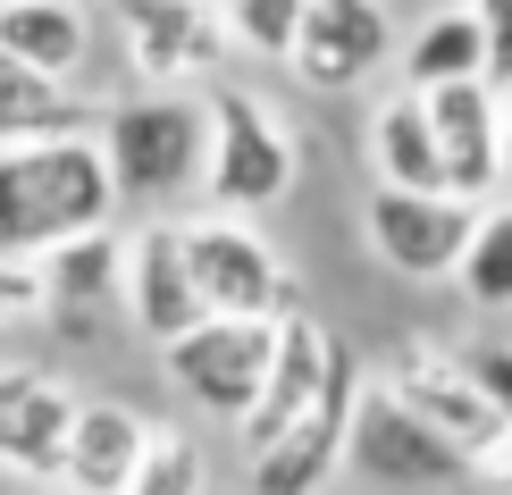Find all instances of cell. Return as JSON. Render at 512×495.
I'll return each mask as SVG.
<instances>
[{"label": "cell", "instance_id": "obj_1", "mask_svg": "<svg viewBox=\"0 0 512 495\" xmlns=\"http://www.w3.org/2000/svg\"><path fill=\"white\" fill-rule=\"evenodd\" d=\"M110 210L118 185L93 126L0 143V252H51L84 227H110Z\"/></svg>", "mask_w": 512, "mask_h": 495}, {"label": "cell", "instance_id": "obj_24", "mask_svg": "<svg viewBox=\"0 0 512 495\" xmlns=\"http://www.w3.org/2000/svg\"><path fill=\"white\" fill-rule=\"evenodd\" d=\"M227 42L252 59H286V42H294V17H303V0H227Z\"/></svg>", "mask_w": 512, "mask_h": 495}, {"label": "cell", "instance_id": "obj_23", "mask_svg": "<svg viewBox=\"0 0 512 495\" xmlns=\"http://www.w3.org/2000/svg\"><path fill=\"white\" fill-rule=\"evenodd\" d=\"M202 479H210L202 445L185 437V428H160V420H152V437H143V462H135V495H194Z\"/></svg>", "mask_w": 512, "mask_h": 495}, {"label": "cell", "instance_id": "obj_14", "mask_svg": "<svg viewBox=\"0 0 512 495\" xmlns=\"http://www.w3.org/2000/svg\"><path fill=\"white\" fill-rule=\"evenodd\" d=\"M336 353H345V344H336L328 328H319V319L294 303L286 319H277V353H269V378H261V395H252V412L236 420L244 428V454L252 445H269L277 428H286L294 412H303V403L319 395V378L336 370Z\"/></svg>", "mask_w": 512, "mask_h": 495}, {"label": "cell", "instance_id": "obj_22", "mask_svg": "<svg viewBox=\"0 0 512 495\" xmlns=\"http://www.w3.org/2000/svg\"><path fill=\"white\" fill-rule=\"evenodd\" d=\"M454 286L471 294L479 311H512V193H504V202H479V210H471V235H462Z\"/></svg>", "mask_w": 512, "mask_h": 495}, {"label": "cell", "instance_id": "obj_17", "mask_svg": "<svg viewBox=\"0 0 512 495\" xmlns=\"http://www.w3.org/2000/svg\"><path fill=\"white\" fill-rule=\"evenodd\" d=\"M370 168L378 185H445V152H437V126H429V93L403 84L395 101H378L370 118ZM454 193V185H445Z\"/></svg>", "mask_w": 512, "mask_h": 495}, {"label": "cell", "instance_id": "obj_28", "mask_svg": "<svg viewBox=\"0 0 512 495\" xmlns=\"http://www.w3.org/2000/svg\"><path fill=\"white\" fill-rule=\"evenodd\" d=\"M496 193H512V84H504V135H496Z\"/></svg>", "mask_w": 512, "mask_h": 495}, {"label": "cell", "instance_id": "obj_11", "mask_svg": "<svg viewBox=\"0 0 512 495\" xmlns=\"http://www.w3.org/2000/svg\"><path fill=\"white\" fill-rule=\"evenodd\" d=\"M118 42L143 84H194L219 68L227 17L210 0H118Z\"/></svg>", "mask_w": 512, "mask_h": 495}, {"label": "cell", "instance_id": "obj_16", "mask_svg": "<svg viewBox=\"0 0 512 495\" xmlns=\"http://www.w3.org/2000/svg\"><path fill=\"white\" fill-rule=\"evenodd\" d=\"M34 261H42V311L93 319L101 303H118V286H126V235L84 227V235H68V244L34 252Z\"/></svg>", "mask_w": 512, "mask_h": 495}, {"label": "cell", "instance_id": "obj_12", "mask_svg": "<svg viewBox=\"0 0 512 495\" xmlns=\"http://www.w3.org/2000/svg\"><path fill=\"white\" fill-rule=\"evenodd\" d=\"M429 126L445 152V185L462 202H487L496 193V135H504V84L487 76H445L429 84Z\"/></svg>", "mask_w": 512, "mask_h": 495}, {"label": "cell", "instance_id": "obj_18", "mask_svg": "<svg viewBox=\"0 0 512 495\" xmlns=\"http://www.w3.org/2000/svg\"><path fill=\"white\" fill-rule=\"evenodd\" d=\"M0 51H17V59L76 84V68L93 59V17L76 0H0Z\"/></svg>", "mask_w": 512, "mask_h": 495}, {"label": "cell", "instance_id": "obj_7", "mask_svg": "<svg viewBox=\"0 0 512 495\" xmlns=\"http://www.w3.org/2000/svg\"><path fill=\"white\" fill-rule=\"evenodd\" d=\"M395 59V17L387 0H303L294 42L277 68H294L303 93H353Z\"/></svg>", "mask_w": 512, "mask_h": 495}, {"label": "cell", "instance_id": "obj_5", "mask_svg": "<svg viewBox=\"0 0 512 495\" xmlns=\"http://www.w3.org/2000/svg\"><path fill=\"white\" fill-rule=\"evenodd\" d=\"M294 193V126L244 84L210 93V160H202V202L210 210H269Z\"/></svg>", "mask_w": 512, "mask_h": 495}, {"label": "cell", "instance_id": "obj_9", "mask_svg": "<svg viewBox=\"0 0 512 495\" xmlns=\"http://www.w3.org/2000/svg\"><path fill=\"white\" fill-rule=\"evenodd\" d=\"M353 395H361V370H353V353H336V370L319 378V395L277 428L269 445H252V487H261V495H311V487L345 479Z\"/></svg>", "mask_w": 512, "mask_h": 495}, {"label": "cell", "instance_id": "obj_21", "mask_svg": "<svg viewBox=\"0 0 512 495\" xmlns=\"http://www.w3.org/2000/svg\"><path fill=\"white\" fill-rule=\"evenodd\" d=\"M403 84H445V76H487V34H479V17H471V0H454V9H437V17H420L412 42H403Z\"/></svg>", "mask_w": 512, "mask_h": 495}, {"label": "cell", "instance_id": "obj_6", "mask_svg": "<svg viewBox=\"0 0 512 495\" xmlns=\"http://www.w3.org/2000/svg\"><path fill=\"white\" fill-rule=\"evenodd\" d=\"M185 227V269H194V294L202 311H294V269L269 252L261 227H244V210H202V219H177Z\"/></svg>", "mask_w": 512, "mask_h": 495}, {"label": "cell", "instance_id": "obj_13", "mask_svg": "<svg viewBox=\"0 0 512 495\" xmlns=\"http://www.w3.org/2000/svg\"><path fill=\"white\" fill-rule=\"evenodd\" d=\"M126 319H135L152 344H168L177 328L202 319V294H194V269H185V227L177 219H152L126 235V286H118Z\"/></svg>", "mask_w": 512, "mask_h": 495}, {"label": "cell", "instance_id": "obj_25", "mask_svg": "<svg viewBox=\"0 0 512 495\" xmlns=\"http://www.w3.org/2000/svg\"><path fill=\"white\" fill-rule=\"evenodd\" d=\"M42 311V261L34 252H0V328Z\"/></svg>", "mask_w": 512, "mask_h": 495}, {"label": "cell", "instance_id": "obj_20", "mask_svg": "<svg viewBox=\"0 0 512 495\" xmlns=\"http://www.w3.org/2000/svg\"><path fill=\"white\" fill-rule=\"evenodd\" d=\"M59 126H84V101L68 93V76L34 68V59H17V51H0V143L59 135Z\"/></svg>", "mask_w": 512, "mask_h": 495}, {"label": "cell", "instance_id": "obj_26", "mask_svg": "<svg viewBox=\"0 0 512 495\" xmlns=\"http://www.w3.org/2000/svg\"><path fill=\"white\" fill-rule=\"evenodd\" d=\"M479 34H487V84H512V0H471Z\"/></svg>", "mask_w": 512, "mask_h": 495}, {"label": "cell", "instance_id": "obj_4", "mask_svg": "<svg viewBox=\"0 0 512 495\" xmlns=\"http://www.w3.org/2000/svg\"><path fill=\"white\" fill-rule=\"evenodd\" d=\"M345 479L353 487H462L479 479V462L445 428L420 420L387 378H361L353 428H345Z\"/></svg>", "mask_w": 512, "mask_h": 495}, {"label": "cell", "instance_id": "obj_19", "mask_svg": "<svg viewBox=\"0 0 512 495\" xmlns=\"http://www.w3.org/2000/svg\"><path fill=\"white\" fill-rule=\"evenodd\" d=\"M76 403L51 378H0V462L17 470H59V437H68Z\"/></svg>", "mask_w": 512, "mask_h": 495}, {"label": "cell", "instance_id": "obj_3", "mask_svg": "<svg viewBox=\"0 0 512 495\" xmlns=\"http://www.w3.org/2000/svg\"><path fill=\"white\" fill-rule=\"evenodd\" d=\"M277 319H286V311H277ZM277 319H261V311H202L194 328H177V336L160 344L168 386H177L202 420H227V428H236V420L252 412V395H261V378H269Z\"/></svg>", "mask_w": 512, "mask_h": 495}, {"label": "cell", "instance_id": "obj_27", "mask_svg": "<svg viewBox=\"0 0 512 495\" xmlns=\"http://www.w3.org/2000/svg\"><path fill=\"white\" fill-rule=\"evenodd\" d=\"M471 361V378H479V395L496 403V412L512 420V344H479V353H462Z\"/></svg>", "mask_w": 512, "mask_h": 495}, {"label": "cell", "instance_id": "obj_15", "mask_svg": "<svg viewBox=\"0 0 512 495\" xmlns=\"http://www.w3.org/2000/svg\"><path fill=\"white\" fill-rule=\"evenodd\" d=\"M143 437H152V420L126 412V403H76L68 437H59V479L84 495H135Z\"/></svg>", "mask_w": 512, "mask_h": 495}, {"label": "cell", "instance_id": "obj_10", "mask_svg": "<svg viewBox=\"0 0 512 495\" xmlns=\"http://www.w3.org/2000/svg\"><path fill=\"white\" fill-rule=\"evenodd\" d=\"M387 386H395V395L412 403V412L429 420V428H445V437H454V445H462V454H471L479 470H487V462H496L504 445H512V420H504L496 403L479 395L471 361H462V353H445V344H412V353H403L395 370H387Z\"/></svg>", "mask_w": 512, "mask_h": 495}, {"label": "cell", "instance_id": "obj_2", "mask_svg": "<svg viewBox=\"0 0 512 495\" xmlns=\"http://www.w3.org/2000/svg\"><path fill=\"white\" fill-rule=\"evenodd\" d=\"M93 135H101V160H110L118 202L168 210V202H185V193H202L210 101H185V93H168V84H152L143 101H118Z\"/></svg>", "mask_w": 512, "mask_h": 495}, {"label": "cell", "instance_id": "obj_8", "mask_svg": "<svg viewBox=\"0 0 512 495\" xmlns=\"http://www.w3.org/2000/svg\"><path fill=\"white\" fill-rule=\"evenodd\" d=\"M471 210L479 202H462V193H445V185H378L370 210H361V235H370V252L395 277L429 286V277H454Z\"/></svg>", "mask_w": 512, "mask_h": 495}]
</instances>
